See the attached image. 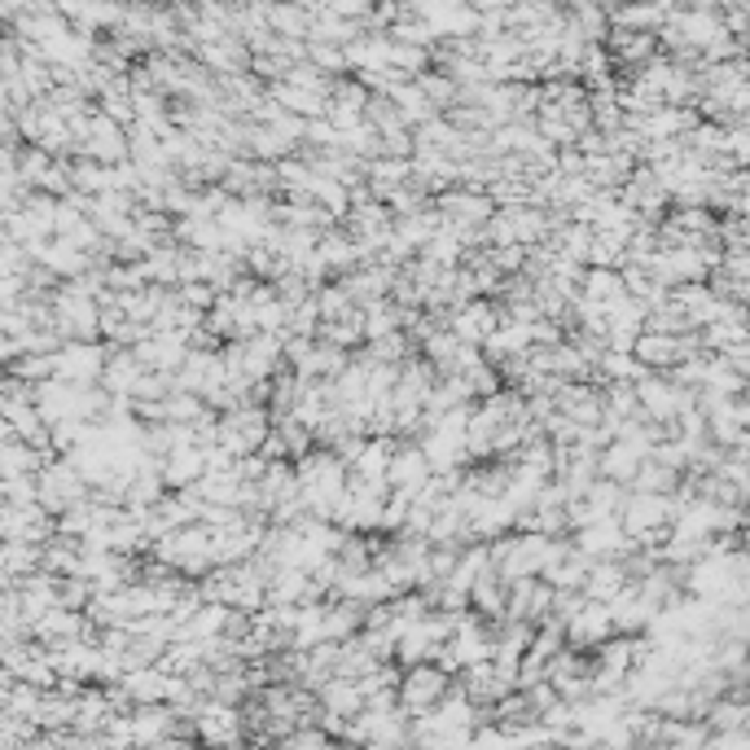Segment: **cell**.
Listing matches in <instances>:
<instances>
[{"instance_id":"cell-1","label":"cell","mask_w":750,"mask_h":750,"mask_svg":"<svg viewBox=\"0 0 750 750\" xmlns=\"http://www.w3.org/2000/svg\"><path fill=\"white\" fill-rule=\"evenodd\" d=\"M448 689H453V676H448L440 663H431V659L408 663V668L399 672V681H395V698H399V707L408 711V720L421 715V711H431Z\"/></svg>"},{"instance_id":"cell-2","label":"cell","mask_w":750,"mask_h":750,"mask_svg":"<svg viewBox=\"0 0 750 750\" xmlns=\"http://www.w3.org/2000/svg\"><path fill=\"white\" fill-rule=\"evenodd\" d=\"M606 636H614V619H610L606 601H593V597H584V606L562 623V640L584 654H593Z\"/></svg>"},{"instance_id":"cell-3","label":"cell","mask_w":750,"mask_h":750,"mask_svg":"<svg viewBox=\"0 0 750 750\" xmlns=\"http://www.w3.org/2000/svg\"><path fill=\"white\" fill-rule=\"evenodd\" d=\"M505 312H500V303L496 298H487V294H479V298H466L461 307H453L448 312V330L461 339V343H483L492 330H496V320H500Z\"/></svg>"},{"instance_id":"cell-4","label":"cell","mask_w":750,"mask_h":750,"mask_svg":"<svg viewBox=\"0 0 750 750\" xmlns=\"http://www.w3.org/2000/svg\"><path fill=\"white\" fill-rule=\"evenodd\" d=\"M425 479H431V461H425L417 440H395V453L386 461V487L391 492H417Z\"/></svg>"},{"instance_id":"cell-5","label":"cell","mask_w":750,"mask_h":750,"mask_svg":"<svg viewBox=\"0 0 750 750\" xmlns=\"http://www.w3.org/2000/svg\"><path fill=\"white\" fill-rule=\"evenodd\" d=\"M202 470H206V448L193 440H180L158 457V474L167 487H193L202 479Z\"/></svg>"},{"instance_id":"cell-6","label":"cell","mask_w":750,"mask_h":750,"mask_svg":"<svg viewBox=\"0 0 750 750\" xmlns=\"http://www.w3.org/2000/svg\"><path fill=\"white\" fill-rule=\"evenodd\" d=\"M646 461V448H636V444H627V440H610V444H601L597 448V474L601 479H614V483H632V474H636V466Z\"/></svg>"},{"instance_id":"cell-7","label":"cell","mask_w":750,"mask_h":750,"mask_svg":"<svg viewBox=\"0 0 750 750\" xmlns=\"http://www.w3.org/2000/svg\"><path fill=\"white\" fill-rule=\"evenodd\" d=\"M316 702H320V711H326V715L352 720V715L365 707V694H360V685H356L352 676H330L326 685L316 689Z\"/></svg>"},{"instance_id":"cell-8","label":"cell","mask_w":750,"mask_h":750,"mask_svg":"<svg viewBox=\"0 0 750 750\" xmlns=\"http://www.w3.org/2000/svg\"><path fill=\"white\" fill-rule=\"evenodd\" d=\"M580 294L588 298V303H597L601 312L610 307V303H619L627 290H623V277H619V268H606V264H584V277H580Z\"/></svg>"},{"instance_id":"cell-9","label":"cell","mask_w":750,"mask_h":750,"mask_svg":"<svg viewBox=\"0 0 750 750\" xmlns=\"http://www.w3.org/2000/svg\"><path fill=\"white\" fill-rule=\"evenodd\" d=\"M505 593H509V584H505L496 571H483V575L470 584V610H474L479 619H487V623H500V619H505Z\"/></svg>"},{"instance_id":"cell-10","label":"cell","mask_w":750,"mask_h":750,"mask_svg":"<svg viewBox=\"0 0 750 750\" xmlns=\"http://www.w3.org/2000/svg\"><path fill=\"white\" fill-rule=\"evenodd\" d=\"M681 479H685V470H668L663 461L646 457V461L636 466V474H632L627 492H659V496H668V492H676V487H681Z\"/></svg>"},{"instance_id":"cell-11","label":"cell","mask_w":750,"mask_h":750,"mask_svg":"<svg viewBox=\"0 0 750 750\" xmlns=\"http://www.w3.org/2000/svg\"><path fill=\"white\" fill-rule=\"evenodd\" d=\"M715 272H724L733 281H750V251H720Z\"/></svg>"}]
</instances>
